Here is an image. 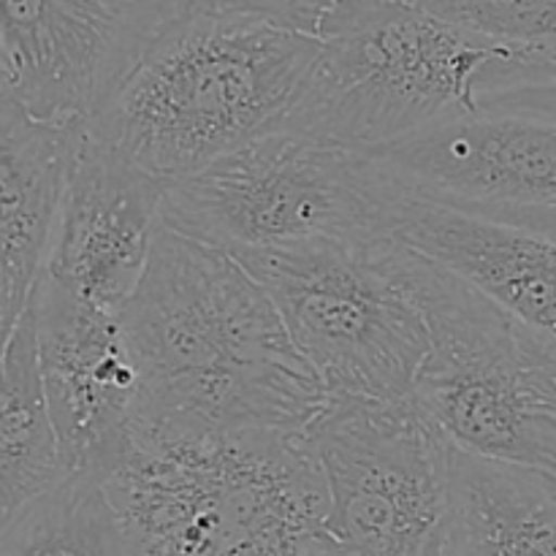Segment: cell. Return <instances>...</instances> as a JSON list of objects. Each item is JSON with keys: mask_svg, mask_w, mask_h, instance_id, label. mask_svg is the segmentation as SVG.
Wrapping results in <instances>:
<instances>
[{"mask_svg": "<svg viewBox=\"0 0 556 556\" xmlns=\"http://www.w3.org/2000/svg\"><path fill=\"white\" fill-rule=\"evenodd\" d=\"M119 324L141 378L139 427L304 434L329 405L264 286L168 226Z\"/></svg>", "mask_w": 556, "mask_h": 556, "instance_id": "obj_1", "label": "cell"}, {"mask_svg": "<svg viewBox=\"0 0 556 556\" xmlns=\"http://www.w3.org/2000/svg\"><path fill=\"white\" fill-rule=\"evenodd\" d=\"M318 54V36L190 5L87 130L157 182H182L286 130Z\"/></svg>", "mask_w": 556, "mask_h": 556, "instance_id": "obj_2", "label": "cell"}, {"mask_svg": "<svg viewBox=\"0 0 556 556\" xmlns=\"http://www.w3.org/2000/svg\"><path fill=\"white\" fill-rule=\"evenodd\" d=\"M106 492L141 556H329V494L307 432L136 427Z\"/></svg>", "mask_w": 556, "mask_h": 556, "instance_id": "obj_3", "label": "cell"}, {"mask_svg": "<svg viewBox=\"0 0 556 556\" xmlns=\"http://www.w3.org/2000/svg\"><path fill=\"white\" fill-rule=\"evenodd\" d=\"M318 38L320 54L286 130L358 155L481 112L483 81L519 52L413 0H348Z\"/></svg>", "mask_w": 556, "mask_h": 556, "instance_id": "obj_4", "label": "cell"}, {"mask_svg": "<svg viewBox=\"0 0 556 556\" xmlns=\"http://www.w3.org/2000/svg\"><path fill=\"white\" fill-rule=\"evenodd\" d=\"M402 248L429 326L413 405L462 454L556 478V369L548 348L465 280Z\"/></svg>", "mask_w": 556, "mask_h": 556, "instance_id": "obj_5", "label": "cell"}, {"mask_svg": "<svg viewBox=\"0 0 556 556\" xmlns=\"http://www.w3.org/2000/svg\"><path fill=\"white\" fill-rule=\"evenodd\" d=\"M233 258L269 293L329 400H413L429 326L402 242L324 239Z\"/></svg>", "mask_w": 556, "mask_h": 556, "instance_id": "obj_6", "label": "cell"}, {"mask_svg": "<svg viewBox=\"0 0 556 556\" xmlns=\"http://www.w3.org/2000/svg\"><path fill=\"white\" fill-rule=\"evenodd\" d=\"M391 185L372 157L277 130L168 185L163 226L231 255L383 239Z\"/></svg>", "mask_w": 556, "mask_h": 556, "instance_id": "obj_7", "label": "cell"}, {"mask_svg": "<svg viewBox=\"0 0 556 556\" xmlns=\"http://www.w3.org/2000/svg\"><path fill=\"white\" fill-rule=\"evenodd\" d=\"M307 438L329 556H445L451 443L413 402L329 400Z\"/></svg>", "mask_w": 556, "mask_h": 556, "instance_id": "obj_8", "label": "cell"}, {"mask_svg": "<svg viewBox=\"0 0 556 556\" xmlns=\"http://www.w3.org/2000/svg\"><path fill=\"white\" fill-rule=\"evenodd\" d=\"M193 0H0L3 98L90 125Z\"/></svg>", "mask_w": 556, "mask_h": 556, "instance_id": "obj_9", "label": "cell"}, {"mask_svg": "<svg viewBox=\"0 0 556 556\" xmlns=\"http://www.w3.org/2000/svg\"><path fill=\"white\" fill-rule=\"evenodd\" d=\"M30 309L65 470L106 483L134 443L141 413V378L123 324L43 277Z\"/></svg>", "mask_w": 556, "mask_h": 556, "instance_id": "obj_10", "label": "cell"}, {"mask_svg": "<svg viewBox=\"0 0 556 556\" xmlns=\"http://www.w3.org/2000/svg\"><path fill=\"white\" fill-rule=\"evenodd\" d=\"M166 190L87 130L43 280L119 318L150 266Z\"/></svg>", "mask_w": 556, "mask_h": 556, "instance_id": "obj_11", "label": "cell"}, {"mask_svg": "<svg viewBox=\"0 0 556 556\" xmlns=\"http://www.w3.org/2000/svg\"><path fill=\"white\" fill-rule=\"evenodd\" d=\"M402 188L467 212L556 206V123L476 112L369 152Z\"/></svg>", "mask_w": 556, "mask_h": 556, "instance_id": "obj_12", "label": "cell"}, {"mask_svg": "<svg viewBox=\"0 0 556 556\" xmlns=\"http://www.w3.org/2000/svg\"><path fill=\"white\" fill-rule=\"evenodd\" d=\"M391 182L386 237L465 280L556 351V239Z\"/></svg>", "mask_w": 556, "mask_h": 556, "instance_id": "obj_13", "label": "cell"}, {"mask_svg": "<svg viewBox=\"0 0 556 556\" xmlns=\"http://www.w3.org/2000/svg\"><path fill=\"white\" fill-rule=\"evenodd\" d=\"M85 139V123L41 119L11 98L0 103L3 337L30 307Z\"/></svg>", "mask_w": 556, "mask_h": 556, "instance_id": "obj_14", "label": "cell"}, {"mask_svg": "<svg viewBox=\"0 0 556 556\" xmlns=\"http://www.w3.org/2000/svg\"><path fill=\"white\" fill-rule=\"evenodd\" d=\"M445 556H556V478L451 445Z\"/></svg>", "mask_w": 556, "mask_h": 556, "instance_id": "obj_15", "label": "cell"}, {"mask_svg": "<svg viewBox=\"0 0 556 556\" xmlns=\"http://www.w3.org/2000/svg\"><path fill=\"white\" fill-rule=\"evenodd\" d=\"M68 478L58 427L43 386L33 309L16 320L3 345L0 389V505L9 525L20 510Z\"/></svg>", "mask_w": 556, "mask_h": 556, "instance_id": "obj_16", "label": "cell"}, {"mask_svg": "<svg viewBox=\"0 0 556 556\" xmlns=\"http://www.w3.org/2000/svg\"><path fill=\"white\" fill-rule=\"evenodd\" d=\"M0 556H141L106 483L68 476L0 530Z\"/></svg>", "mask_w": 556, "mask_h": 556, "instance_id": "obj_17", "label": "cell"}, {"mask_svg": "<svg viewBox=\"0 0 556 556\" xmlns=\"http://www.w3.org/2000/svg\"><path fill=\"white\" fill-rule=\"evenodd\" d=\"M421 9L556 63V0H413Z\"/></svg>", "mask_w": 556, "mask_h": 556, "instance_id": "obj_18", "label": "cell"}, {"mask_svg": "<svg viewBox=\"0 0 556 556\" xmlns=\"http://www.w3.org/2000/svg\"><path fill=\"white\" fill-rule=\"evenodd\" d=\"M481 112L519 114L556 123V63L543 54H525L497 76L481 96Z\"/></svg>", "mask_w": 556, "mask_h": 556, "instance_id": "obj_19", "label": "cell"}, {"mask_svg": "<svg viewBox=\"0 0 556 556\" xmlns=\"http://www.w3.org/2000/svg\"><path fill=\"white\" fill-rule=\"evenodd\" d=\"M342 3L348 0H193V5L258 16V20L275 22L288 30L307 33V36H318L326 16L340 9Z\"/></svg>", "mask_w": 556, "mask_h": 556, "instance_id": "obj_20", "label": "cell"}, {"mask_svg": "<svg viewBox=\"0 0 556 556\" xmlns=\"http://www.w3.org/2000/svg\"><path fill=\"white\" fill-rule=\"evenodd\" d=\"M476 215L492 217V220L516 223V226L532 228L538 233L556 239V206H535V210H489L476 212Z\"/></svg>", "mask_w": 556, "mask_h": 556, "instance_id": "obj_21", "label": "cell"}, {"mask_svg": "<svg viewBox=\"0 0 556 556\" xmlns=\"http://www.w3.org/2000/svg\"><path fill=\"white\" fill-rule=\"evenodd\" d=\"M552 353V362H554V369H556V351H548Z\"/></svg>", "mask_w": 556, "mask_h": 556, "instance_id": "obj_22", "label": "cell"}]
</instances>
